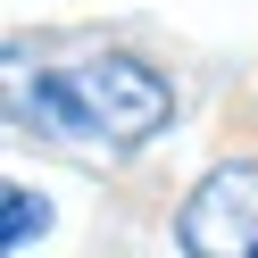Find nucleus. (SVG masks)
<instances>
[{"label": "nucleus", "instance_id": "1", "mask_svg": "<svg viewBox=\"0 0 258 258\" xmlns=\"http://www.w3.org/2000/svg\"><path fill=\"white\" fill-rule=\"evenodd\" d=\"M17 108H34V125H50V134H67V142L134 150V142H150L158 125L175 117V92H167V75L142 67V58L92 50V58H67V67H42V84L17 75Z\"/></svg>", "mask_w": 258, "mask_h": 258}, {"label": "nucleus", "instance_id": "2", "mask_svg": "<svg viewBox=\"0 0 258 258\" xmlns=\"http://www.w3.org/2000/svg\"><path fill=\"white\" fill-rule=\"evenodd\" d=\"M183 258H258V167H217L183 208H175Z\"/></svg>", "mask_w": 258, "mask_h": 258}, {"label": "nucleus", "instance_id": "3", "mask_svg": "<svg viewBox=\"0 0 258 258\" xmlns=\"http://www.w3.org/2000/svg\"><path fill=\"white\" fill-rule=\"evenodd\" d=\"M34 233H50V200H34L25 183H9V225H0V241H9V250H25Z\"/></svg>", "mask_w": 258, "mask_h": 258}]
</instances>
